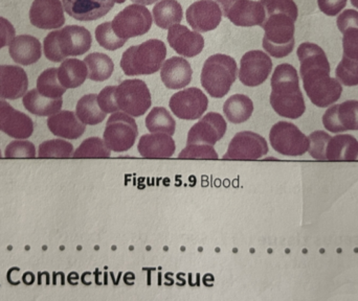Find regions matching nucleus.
I'll return each mask as SVG.
<instances>
[{
  "label": "nucleus",
  "instance_id": "11",
  "mask_svg": "<svg viewBox=\"0 0 358 301\" xmlns=\"http://www.w3.org/2000/svg\"><path fill=\"white\" fill-rule=\"evenodd\" d=\"M224 17L237 27L262 25L266 10L261 1L252 0H216Z\"/></svg>",
  "mask_w": 358,
  "mask_h": 301
},
{
  "label": "nucleus",
  "instance_id": "49",
  "mask_svg": "<svg viewBox=\"0 0 358 301\" xmlns=\"http://www.w3.org/2000/svg\"><path fill=\"white\" fill-rule=\"evenodd\" d=\"M351 3H352V6H355V8H358V0H351Z\"/></svg>",
  "mask_w": 358,
  "mask_h": 301
},
{
  "label": "nucleus",
  "instance_id": "37",
  "mask_svg": "<svg viewBox=\"0 0 358 301\" xmlns=\"http://www.w3.org/2000/svg\"><path fill=\"white\" fill-rule=\"evenodd\" d=\"M73 152L71 142L63 140H50L40 145L37 156L39 158H71Z\"/></svg>",
  "mask_w": 358,
  "mask_h": 301
},
{
  "label": "nucleus",
  "instance_id": "36",
  "mask_svg": "<svg viewBox=\"0 0 358 301\" xmlns=\"http://www.w3.org/2000/svg\"><path fill=\"white\" fill-rule=\"evenodd\" d=\"M111 151L105 144L104 140L99 138H90L84 140L79 148L73 152L75 158H108Z\"/></svg>",
  "mask_w": 358,
  "mask_h": 301
},
{
  "label": "nucleus",
  "instance_id": "47",
  "mask_svg": "<svg viewBox=\"0 0 358 301\" xmlns=\"http://www.w3.org/2000/svg\"><path fill=\"white\" fill-rule=\"evenodd\" d=\"M16 37V31L8 19L0 16V50L10 44Z\"/></svg>",
  "mask_w": 358,
  "mask_h": 301
},
{
  "label": "nucleus",
  "instance_id": "32",
  "mask_svg": "<svg viewBox=\"0 0 358 301\" xmlns=\"http://www.w3.org/2000/svg\"><path fill=\"white\" fill-rule=\"evenodd\" d=\"M78 119L87 126H96L106 119L107 113L100 108L96 94H86L82 96L76 107Z\"/></svg>",
  "mask_w": 358,
  "mask_h": 301
},
{
  "label": "nucleus",
  "instance_id": "44",
  "mask_svg": "<svg viewBox=\"0 0 358 301\" xmlns=\"http://www.w3.org/2000/svg\"><path fill=\"white\" fill-rule=\"evenodd\" d=\"M117 86H107L98 94V104L105 113H115L120 110L115 100Z\"/></svg>",
  "mask_w": 358,
  "mask_h": 301
},
{
  "label": "nucleus",
  "instance_id": "21",
  "mask_svg": "<svg viewBox=\"0 0 358 301\" xmlns=\"http://www.w3.org/2000/svg\"><path fill=\"white\" fill-rule=\"evenodd\" d=\"M64 10L76 20L92 21L110 12L117 0H62Z\"/></svg>",
  "mask_w": 358,
  "mask_h": 301
},
{
  "label": "nucleus",
  "instance_id": "14",
  "mask_svg": "<svg viewBox=\"0 0 358 301\" xmlns=\"http://www.w3.org/2000/svg\"><path fill=\"white\" fill-rule=\"evenodd\" d=\"M169 106L178 119L195 121L206 112L208 100L199 88L191 87L172 96Z\"/></svg>",
  "mask_w": 358,
  "mask_h": 301
},
{
  "label": "nucleus",
  "instance_id": "28",
  "mask_svg": "<svg viewBox=\"0 0 358 301\" xmlns=\"http://www.w3.org/2000/svg\"><path fill=\"white\" fill-rule=\"evenodd\" d=\"M23 106L31 115L38 117H50L61 111L63 98H50L39 94L37 88L29 90L23 96Z\"/></svg>",
  "mask_w": 358,
  "mask_h": 301
},
{
  "label": "nucleus",
  "instance_id": "19",
  "mask_svg": "<svg viewBox=\"0 0 358 301\" xmlns=\"http://www.w3.org/2000/svg\"><path fill=\"white\" fill-rule=\"evenodd\" d=\"M0 131L16 140H27L34 132L33 119L0 100Z\"/></svg>",
  "mask_w": 358,
  "mask_h": 301
},
{
  "label": "nucleus",
  "instance_id": "42",
  "mask_svg": "<svg viewBox=\"0 0 358 301\" xmlns=\"http://www.w3.org/2000/svg\"><path fill=\"white\" fill-rule=\"evenodd\" d=\"M37 154L33 142L24 140H14L4 151L6 158H35Z\"/></svg>",
  "mask_w": 358,
  "mask_h": 301
},
{
  "label": "nucleus",
  "instance_id": "23",
  "mask_svg": "<svg viewBox=\"0 0 358 301\" xmlns=\"http://www.w3.org/2000/svg\"><path fill=\"white\" fill-rule=\"evenodd\" d=\"M191 65L185 59L172 57L164 62L161 68V78L166 87L169 89H181L191 83Z\"/></svg>",
  "mask_w": 358,
  "mask_h": 301
},
{
  "label": "nucleus",
  "instance_id": "31",
  "mask_svg": "<svg viewBox=\"0 0 358 301\" xmlns=\"http://www.w3.org/2000/svg\"><path fill=\"white\" fill-rule=\"evenodd\" d=\"M153 17L157 27L169 29L182 20V8L176 0H161L153 8Z\"/></svg>",
  "mask_w": 358,
  "mask_h": 301
},
{
  "label": "nucleus",
  "instance_id": "45",
  "mask_svg": "<svg viewBox=\"0 0 358 301\" xmlns=\"http://www.w3.org/2000/svg\"><path fill=\"white\" fill-rule=\"evenodd\" d=\"M336 25H338L341 33H345L351 27H357L358 29V10H352V8L343 10L336 19Z\"/></svg>",
  "mask_w": 358,
  "mask_h": 301
},
{
  "label": "nucleus",
  "instance_id": "13",
  "mask_svg": "<svg viewBox=\"0 0 358 301\" xmlns=\"http://www.w3.org/2000/svg\"><path fill=\"white\" fill-rule=\"evenodd\" d=\"M268 153L264 138L250 131L239 132L229 142L224 160H258Z\"/></svg>",
  "mask_w": 358,
  "mask_h": 301
},
{
  "label": "nucleus",
  "instance_id": "7",
  "mask_svg": "<svg viewBox=\"0 0 358 301\" xmlns=\"http://www.w3.org/2000/svg\"><path fill=\"white\" fill-rule=\"evenodd\" d=\"M138 128L134 117L125 112L111 113L104 130V142L115 153L129 151L136 144Z\"/></svg>",
  "mask_w": 358,
  "mask_h": 301
},
{
  "label": "nucleus",
  "instance_id": "50",
  "mask_svg": "<svg viewBox=\"0 0 358 301\" xmlns=\"http://www.w3.org/2000/svg\"><path fill=\"white\" fill-rule=\"evenodd\" d=\"M125 1L126 0H117V3H124Z\"/></svg>",
  "mask_w": 358,
  "mask_h": 301
},
{
  "label": "nucleus",
  "instance_id": "38",
  "mask_svg": "<svg viewBox=\"0 0 358 301\" xmlns=\"http://www.w3.org/2000/svg\"><path fill=\"white\" fill-rule=\"evenodd\" d=\"M96 39L102 47L107 50H117L125 45L127 40L121 39L115 35L111 22H104L96 29Z\"/></svg>",
  "mask_w": 358,
  "mask_h": 301
},
{
  "label": "nucleus",
  "instance_id": "43",
  "mask_svg": "<svg viewBox=\"0 0 358 301\" xmlns=\"http://www.w3.org/2000/svg\"><path fill=\"white\" fill-rule=\"evenodd\" d=\"M343 56L358 62V29L351 27L343 33Z\"/></svg>",
  "mask_w": 358,
  "mask_h": 301
},
{
  "label": "nucleus",
  "instance_id": "12",
  "mask_svg": "<svg viewBox=\"0 0 358 301\" xmlns=\"http://www.w3.org/2000/svg\"><path fill=\"white\" fill-rule=\"evenodd\" d=\"M273 69V61L262 50H250L242 57L239 80L248 87H257L266 81Z\"/></svg>",
  "mask_w": 358,
  "mask_h": 301
},
{
  "label": "nucleus",
  "instance_id": "24",
  "mask_svg": "<svg viewBox=\"0 0 358 301\" xmlns=\"http://www.w3.org/2000/svg\"><path fill=\"white\" fill-rule=\"evenodd\" d=\"M8 52L15 63L29 66L41 59V42L34 36H16L8 45Z\"/></svg>",
  "mask_w": 358,
  "mask_h": 301
},
{
  "label": "nucleus",
  "instance_id": "48",
  "mask_svg": "<svg viewBox=\"0 0 358 301\" xmlns=\"http://www.w3.org/2000/svg\"><path fill=\"white\" fill-rule=\"evenodd\" d=\"M131 1L136 4H142V6H150V4L161 1V0H131Z\"/></svg>",
  "mask_w": 358,
  "mask_h": 301
},
{
  "label": "nucleus",
  "instance_id": "51",
  "mask_svg": "<svg viewBox=\"0 0 358 301\" xmlns=\"http://www.w3.org/2000/svg\"><path fill=\"white\" fill-rule=\"evenodd\" d=\"M2 157V154H1V151H0V158Z\"/></svg>",
  "mask_w": 358,
  "mask_h": 301
},
{
  "label": "nucleus",
  "instance_id": "46",
  "mask_svg": "<svg viewBox=\"0 0 358 301\" xmlns=\"http://www.w3.org/2000/svg\"><path fill=\"white\" fill-rule=\"evenodd\" d=\"M348 0H317V6L322 13L327 16L334 17L340 15L346 8Z\"/></svg>",
  "mask_w": 358,
  "mask_h": 301
},
{
  "label": "nucleus",
  "instance_id": "35",
  "mask_svg": "<svg viewBox=\"0 0 358 301\" xmlns=\"http://www.w3.org/2000/svg\"><path fill=\"white\" fill-rule=\"evenodd\" d=\"M37 90L46 98H62L67 89L59 82L58 69L48 68L38 77Z\"/></svg>",
  "mask_w": 358,
  "mask_h": 301
},
{
  "label": "nucleus",
  "instance_id": "20",
  "mask_svg": "<svg viewBox=\"0 0 358 301\" xmlns=\"http://www.w3.org/2000/svg\"><path fill=\"white\" fill-rule=\"evenodd\" d=\"M170 46L180 56L193 58L202 52L204 39L198 31H189L187 27L176 24L168 31Z\"/></svg>",
  "mask_w": 358,
  "mask_h": 301
},
{
  "label": "nucleus",
  "instance_id": "41",
  "mask_svg": "<svg viewBox=\"0 0 358 301\" xmlns=\"http://www.w3.org/2000/svg\"><path fill=\"white\" fill-rule=\"evenodd\" d=\"M178 158L187 159H218V154L215 151L214 146L210 145H187L179 153Z\"/></svg>",
  "mask_w": 358,
  "mask_h": 301
},
{
  "label": "nucleus",
  "instance_id": "10",
  "mask_svg": "<svg viewBox=\"0 0 358 301\" xmlns=\"http://www.w3.org/2000/svg\"><path fill=\"white\" fill-rule=\"evenodd\" d=\"M152 21L150 10L146 6L134 3L121 10L111 24L117 37L128 40L148 33Z\"/></svg>",
  "mask_w": 358,
  "mask_h": 301
},
{
  "label": "nucleus",
  "instance_id": "22",
  "mask_svg": "<svg viewBox=\"0 0 358 301\" xmlns=\"http://www.w3.org/2000/svg\"><path fill=\"white\" fill-rule=\"evenodd\" d=\"M29 87V79L22 67L0 65V98L17 100L23 98Z\"/></svg>",
  "mask_w": 358,
  "mask_h": 301
},
{
  "label": "nucleus",
  "instance_id": "5",
  "mask_svg": "<svg viewBox=\"0 0 358 301\" xmlns=\"http://www.w3.org/2000/svg\"><path fill=\"white\" fill-rule=\"evenodd\" d=\"M296 21L284 13L266 15L261 27L264 29L263 48L273 58L282 59L292 54L294 47Z\"/></svg>",
  "mask_w": 358,
  "mask_h": 301
},
{
  "label": "nucleus",
  "instance_id": "2",
  "mask_svg": "<svg viewBox=\"0 0 358 301\" xmlns=\"http://www.w3.org/2000/svg\"><path fill=\"white\" fill-rule=\"evenodd\" d=\"M271 105L275 113L286 119H296L306 111L300 88L298 71L292 65H278L271 77Z\"/></svg>",
  "mask_w": 358,
  "mask_h": 301
},
{
  "label": "nucleus",
  "instance_id": "29",
  "mask_svg": "<svg viewBox=\"0 0 358 301\" xmlns=\"http://www.w3.org/2000/svg\"><path fill=\"white\" fill-rule=\"evenodd\" d=\"M88 78V68L79 59H65L58 68V80L66 89L80 87Z\"/></svg>",
  "mask_w": 358,
  "mask_h": 301
},
{
  "label": "nucleus",
  "instance_id": "40",
  "mask_svg": "<svg viewBox=\"0 0 358 301\" xmlns=\"http://www.w3.org/2000/svg\"><path fill=\"white\" fill-rule=\"evenodd\" d=\"M266 10V15L273 13H284L289 15L294 21L299 17V8L294 0H261Z\"/></svg>",
  "mask_w": 358,
  "mask_h": 301
},
{
  "label": "nucleus",
  "instance_id": "27",
  "mask_svg": "<svg viewBox=\"0 0 358 301\" xmlns=\"http://www.w3.org/2000/svg\"><path fill=\"white\" fill-rule=\"evenodd\" d=\"M358 160L357 138L347 134L329 136L324 152L323 161H355Z\"/></svg>",
  "mask_w": 358,
  "mask_h": 301
},
{
  "label": "nucleus",
  "instance_id": "8",
  "mask_svg": "<svg viewBox=\"0 0 358 301\" xmlns=\"http://www.w3.org/2000/svg\"><path fill=\"white\" fill-rule=\"evenodd\" d=\"M115 100L120 110L134 117L144 115L152 104L148 86L138 79L126 80L117 86Z\"/></svg>",
  "mask_w": 358,
  "mask_h": 301
},
{
  "label": "nucleus",
  "instance_id": "25",
  "mask_svg": "<svg viewBox=\"0 0 358 301\" xmlns=\"http://www.w3.org/2000/svg\"><path fill=\"white\" fill-rule=\"evenodd\" d=\"M48 127L54 135L66 140H77L83 135L86 130L77 115L73 111H59L48 119Z\"/></svg>",
  "mask_w": 358,
  "mask_h": 301
},
{
  "label": "nucleus",
  "instance_id": "1",
  "mask_svg": "<svg viewBox=\"0 0 358 301\" xmlns=\"http://www.w3.org/2000/svg\"><path fill=\"white\" fill-rule=\"evenodd\" d=\"M303 87L313 105L327 108L340 100L343 85L336 78L330 77V63L321 46L304 42L298 47Z\"/></svg>",
  "mask_w": 358,
  "mask_h": 301
},
{
  "label": "nucleus",
  "instance_id": "30",
  "mask_svg": "<svg viewBox=\"0 0 358 301\" xmlns=\"http://www.w3.org/2000/svg\"><path fill=\"white\" fill-rule=\"evenodd\" d=\"M223 112L229 123L242 124L252 117L254 104L248 96L234 94L225 101Z\"/></svg>",
  "mask_w": 358,
  "mask_h": 301
},
{
  "label": "nucleus",
  "instance_id": "34",
  "mask_svg": "<svg viewBox=\"0 0 358 301\" xmlns=\"http://www.w3.org/2000/svg\"><path fill=\"white\" fill-rule=\"evenodd\" d=\"M145 124L151 133H163L171 136L176 133V119L164 107H155L147 115Z\"/></svg>",
  "mask_w": 358,
  "mask_h": 301
},
{
  "label": "nucleus",
  "instance_id": "15",
  "mask_svg": "<svg viewBox=\"0 0 358 301\" xmlns=\"http://www.w3.org/2000/svg\"><path fill=\"white\" fill-rule=\"evenodd\" d=\"M323 124L331 133L358 131V101H346L330 106L324 113Z\"/></svg>",
  "mask_w": 358,
  "mask_h": 301
},
{
  "label": "nucleus",
  "instance_id": "6",
  "mask_svg": "<svg viewBox=\"0 0 358 301\" xmlns=\"http://www.w3.org/2000/svg\"><path fill=\"white\" fill-rule=\"evenodd\" d=\"M238 77L237 63L227 54H216L206 59L201 71V85L212 98L227 96Z\"/></svg>",
  "mask_w": 358,
  "mask_h": 301
},
{
  "label": "nucleus",
  "instance_id": "4",
  "mask_svg": "<svg viewBox=\"0 0 358 301\" xmlns=\"http://www.w3.org/2000/svg\"><path fill=\"white\" fill-rule=\"evenodd\" d=\"M167 56L165 43L150 39L140 45L128 48L122 56V71L126 75H148L157 73Z\"/></svg>",
  "mask_w": 358,
  "mask_h": 301
},
{
  "label": "nucleus",
  "instance_id": "3",
  "mask_svg": "<svg viewBox=\"0 0 358 301\" xmlns=\"http://www.w3.org/2000/svg\"><path fill=\"white\" fill-rule=\"evenodd\" d=\"M92 34L87 29L80 25H66L44 38V54L52 62H63L69 57L85 54L92 47Z\"/></svg>",
  "mask_w": 358,
  "mask_h": 301
},
{
  "label": "nucleus",
  "instance_id": "17",
  "mask_svg": "<svg viewBox=\"0 0 358 301\" xmlns=\"http://www.w3.org/2000/svg\"><path fill=\"white\" fill-rule=\"evenodd\" d=\"M222 20V10L216 1L199 0L187 10V21L198 33H206L217 29Z\"/></svg>",
  "mask_w": 358,
  "mask_h": 301
},
{
  "label": "nucleus",
  "instance_id": "33",
  "mask_svg": "<svg viewBox=\"0 0 358 301\" xmlns=\"http://www.w3.org/2000/svg\"><path fill=\"white\" fill-rule=\"evenodd\" d=\"M88 68V79L92 81L104 82L113 75L115 63L110 57L102 52H92L84 59Z\"/></svg>",
  "mask_w": 358,
  "mask_h": 301
},
{
  "label": "nucleus",
  "instance_id": "26",
  "mask_svg": "<svg viewBox=\"0 0 358 301\" xmlns=\"http://www.w3.org/2000/svg\"><path fill=\"white\" fill-rule=\"evenodd\" d=\"M176 142L171 135L163 133L146 134L138 145L140 155L150 159L171 158L176 153Z\"/></svg>",
  "mask_w": 358,
  "mask_h": 301
},
{
  "label": "nucleus",
  "instance_id": "9",
  "mask_svg": "<svg viewBox=\"0 0 358 301\" xmlns=\"http://www.w3.org/2000/svg\"><path fill=\"white\" fill-rule=\"evenodd\" d=\"M269 142L273 150L284 156L304 155L309 150L310 142L296 125L288 122H279L271 128Z\"/></svg>",
  "mask_w": 358,
  "mask_h": 301
},
{
  "label": "nucleus",
  "instance_id": "18",
  "mask_svg": "<svg viewBox=\"0 0 358 301\" xmlns=\"http://www.w3.org/2000/svg\"><path fill=\"white\" fill-rule=\"evenodd\" d=\"M31 25L41 29H60L65 23L61 0H34L29 8Z\"/></svg>",
  "mask_w": 358,
  "mask_h": 301
},
{
  "label": "nucleus",
  "instance_id": "16",
  "mask_svg": "<svg viewBox=\"0 0 358 301\" xmlns=\"http://www.w3.org/2000/svg\"><path fill=\"white\" fill-rule=\"evenodd\" d=\"M227 122L217 112L204 115L189 129L187 145H210L215 146L227 132Z\"/></svg>",
  "mask_w": 358,
  "mask_h": 301
},
{
  "label": "nucleus",
  "instance_id": "39",
  "mask_svg": "<svg viewBox=\"0 0 358 301\" xmlns=\"http://www.w3.org/2000/svg\"><path fill=\"white\" fill-rule=\"evenodd\" d=\"M336 79L341 82L342 85L353 87L358 85V62L349 60L346 57L343 56L342 61L336 67Z\"/></svg>",
  "mask_w": 358,
  "mask_h": 301
}]
</instances>
